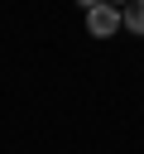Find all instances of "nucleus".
<instances>
[{
	"mask_svg": "<svg viewBox=\"0 0 144 154\" xmlns=\"http://www.w3.org/2000/svg\"><path fill=\"white\" fill-rule=\"evenodd\" d=\"M77 5H82V10H91V5H101V0H77Z\"/></svg>",
	"mask_w": 144,
	"mask_h": 154,
	"instance_id": "3",
	"label": "nucleus"
},
{
	"mask_svg": "<svg viewBox=\"0 0 144 154\" xmlns=\"http://www.w3.org/2000/svg\"><path fill=\"white\" fill-rule=\"evenodd\" d=\"M101 5H115V10H120V5H130V0H101Z\"/></svg>",
	"mask_w": 144,
	"mask_h": 154,
	"instance_id": "4",
	"label": "nucleus"
},
{
	"mask_svg": "<svg viewBox=\"0 0 144 154\" xmlns=\"http://www.w3.org/2000/svg\"><path fill=\"white\" fill-rule=\"evenodd\" d=\"M115 29H120V10L115 5H91L86 10V34L91 38H115Z\"/></svg>",
	"mask_w": 144,
	"mask_h": 154,
	"instance_id": "1",
	"label": "nucleus"
},
{
	"mask_svg": "<svg viewBox=\"0 0 144 154\" xmlns=\"http://www.w3.org/2000/svg\"><path fill=\"white\" fill-rule=\"evenodd\" d=\"M120 29H130V34L144 38V0H130V5L120 10Z\"/></svg>",
	"mask_w": 144,
	"mask_h": 154,
	"instance_id": "2",
	"label": "nucleus"
}]
</instances>
